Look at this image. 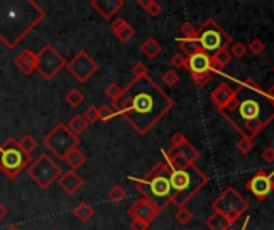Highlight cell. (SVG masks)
<instances>
[{
  "label": "cell",
  "instance_id": "816d5d0a",
  "mask_svg": "<svg viewBox=\"0 0 274 230\" xmlns=\"http://www.w3.org/2000/svg\"><path fill=\"white\" fill-rule=\"evenodd\" d=\"M273 70H274V68H273Z\"/></svg>",
  "mask_w": 274,
  "mask_h": 230
},
{
  "label": "cell",
  "instance_id": "ba28073f",
  "mask_svg": "<svg viewBox=\"0 0 274 230\" xmlns=\"http://www.w3.org/2000/svg\"><path fill=\"white\" fill-rule=\"evenodd\" d=\"M79 144H81V138L76 136L66 123H58L44 138V146L59 160H64L69 150L79 147Z\"/></svg>",
  "mask_w": 274,
  "mask_h": 230
},
{
  "label": "cell",
  "instance_id": "c3c4849f",
  "mask_svg": "<svg viewBox=\"0 0 274 230\" xmlns=\"http://www.w3.org/2000/svg\"><path fill=\"white\" fill-rule=\"evenodd\" d=\"M266 94L270 96V99H271V101L274 102V85H271V88L268 90V92H266Z\"/></svg>",
  "mask_w": 274,
  "mask_h": 230
},
{
  "label": "cell",
  "instance_id": "9c48e42d",
  "mask_svg": "<svg viewBox=\"0 0 274 230\" xmlns=\"http://www.w3.org/2000/svg\"><path fill=\"white\" fill-rule=\"evenodd\" d=\"M212 208L223 214L231 224H234L248 209V203L234 187H226L212 203Z\"/></svg>",
  "mask_w": 274,
  "mask_h": 230
},
{
  "label": "cell",
  "instance_id": "30bf717a",
  "mask_svg": "<svg viewBox=\"0 0 274 230\" xmlns=\"http://www.w3.org/2000/svg\"><path fill=\"white\" fill-rule=\"evenodd\" d=\"M26 171L27 176L44 190H47L63 174L59 165L48 154L39 155V159L30 163Z\"/></svg>",
  "mask_w": 274,
  "mask_h": 230
},
{
  "label": "cell",
  "instance_id": "1f68e13d",
  "mask_svg": "<svg viewBox=\"0 0 274 230\" xmlns=\"http://www.w3.org/2000/svg\"><path fill=\"white\" fill-rule=\"evenodd\" d=\"M108 197H109V200H111V202L120 203V202H124V200L127 198V192H125L124 187L117 184V185L111 187V190L108 192Z\"/></svg>",
  "mask_w": 274,
  "mask_h": 230
},
{
  "label": "cell",
  "instance_id": "7bdbcfd3",
  "mask_svg": "<svg viewBox=\"0 0 274 230\" xmlns=\"http://www.w3.org/2000/svg\"><path fill=\"white\" fill-rule=\"evenodd\" d=\"M170 64H172L175 69L185 68V66H186V56L183 53H176V54H173L172 58H170Z\"/></svg>",
  "mask_w": 274,
  "mask_h": 230
},
{
  "label": "cell",
  "instance_id": "3957f363",
  "mask_svg": "<svg viewBox=\"0 0 274 230\" xmlns=\"http://www.w3.org/2000/svg\"><path fill=\"white\" fill-rule=\"evenodd\" d=\"M45 16L34 0H0V42L10 50L18 46Z\"/></svg>",
  "mask_w": 274,
  "mask_h": 230
},
{
  "label": "cell",
  "instance_id": "681fc988",
  "mask_svg": "<svg viewBox=\"0 0 274 230\" xmlns=\"http://www.w3.org/2000/svg\"><path fill=\"white\" fill-rule=\"evenodd\" d=\"M5 230H20V227H18V226H8Z\"/></svg>",
  "mask_w": 274,
  "mask_h": 230
},
{
  "label": "cell",
  "instance_id": "6da1fadb",
  "mask_svg": "<svg viewBox=\"0 0 274 230\" xmlns=\"http://www.w3.org/2000/svg\"><path fill=\"white\" fill-rule=\"evenodd\" d=\"M175 101L152 78L141 77L124 88V93L111 102L117 115H122L138 135H148L154 126L172 111Z\"/></svg>",
  "mask_w": 274,
  "mask_h": 230
},
{
  "label": "cell",
  "instance_id": "ee69618b",
  "mask_svg": "<svg viewBox=\"0 0 274 230\" xmlns=\"http://www.w3.org/2000/svg\"><path fill=\"white\" fill-rule=\"evenodd\" d=\"M185 141H188L186 136L183 135V133L178 131V133H175V135H173L172 138H170V146H172L173 149H176L178 146H181V144L185 142Z\"/></svg>",
  "mask_w": 274,
  "mask_h": 230
},
{
  "label": "cell",
  "instance_id": "e0dca14e",
  "mask_svg": "<svg viewBox=\"0 0 274 230\" xmlns=\"http://www.w3.org/2000/svg\"><path fill=\"white\" fill-rule=\"evenodd\" d=\"M58 184H59L61 189L68 193V195H74V193H77L79 190L82 189L83 179H82V176L77 171H74V169H69V171H66V173L61 174L59 179H58Z\"/></svg>",
  "mask_w": 274,
  "mask_h": 230
},
{
  "label": "cell",
  "instance_id": "f35d334b",
  "mask_svg": "<svg viewBox=\"0 0 274 230\" xmlns=\"http://www.w3.org/2000/svg\"><path fill=\"white\" fill-rule=\"evenodd\" d=\"M253 149V139L250 138H241L239 141H237V150H239L241 154H250V150Z\"/></svg>",
  "mask_w": 274,
  "mask_h": 230
},
{
  "label": "cell",
  "instance_id": "8fae6325",
  "mask_svg": "<svg viewBox=\"0 0 274 230\" xmlns=\"http://www.w3.org/2000/svg\"><path fill=\"white\" fill-rule=\"evenodd\" d=\"M68 66V59L61 54L52 44H45L37 53V70L45 80L55 78L59 70H63Z\"/></svg>",
  "mask_w": 274,
  "mask_h": 230
},
{
  "label": "cell",
  "instance_id": "8992f818",
  "mask_svg": "<svg viewBox=\"0 0 274 230\" xmlns=\"http://www.w3.org/2000/svg\"><path fill=\"white\" fill-rule=\"evenodd\" d=\"M32 163V157L20 147L15 138H8L0 144V173L7 179H15L18 174Z\"/></svg>",
  "mask_w": 274,
  "mask_h": 230
},
{
  "label": "cell",
  "instance_id": "f1b7e54d",
  "mask_svg": "<svg viewBox=\"0 0 274 230\" xmlns=\"http://www.w3.org/2000/svg\"><path fill=\"white\" fill-rule=\"evenodd\" d=\"M137 3H138V7H141L146 13L152 18H157L162 13L161 3H157L156 0H137Z\"/></svg>",
  "mask_w": 274,
  "mask_h": 230
},
{
  "label": "cell",
  "instance_id": "e575fe53",
  "mask_svg": "<svg viewBox=\"0 0 274 230\" xmlns=\"http://www.w3.org/2000/svg\"><path fill=\"white\" fill-rule=\"evenodd\" d=\"M162 82H164V85H165V87L173 88L175 85L180 83V75H178V72H176L175 69L167 70L165 74L162 75Z\"/></svg>",
  "mask_w": 274,
  "mask_h": 230
},
{
  "label": "cell",
  "instance_id": "5bb4252c",
  "mask_svg": "<svg viewBox=\"0 0 274 230\" xmlns=\"http://www.w3.org/2000/svg\"><path fill=\"white\" fill-rule=\"evenodd\" d=\"M246 187H247V190L252 192V195L255 198L263 202L271 192H274V171L266 173L265 169H258V171L247 181Z\"/></svg>",
  "mask_w": 274,
  "mask_h": 230
},
{
  "label": "cell",
  "instance_id": "bcb514c9",
  "mask_svg": "<svg viewBox=\"0 0 274 230\" xmlns=\"http://www.w3.org/2000/svg\"><path fill=\"white\" fill-rule=\"evenodd\" d=\"M149 224H146L143 221H138V219H132L130 222V229L132 230H148Z\"/></svg>",
  "mask_w": 274,
  "mask_h": 230
},
{
  "label": "cell",
  "instance_id": "cb8c5ba5",
  "mask_svg": "<svg viewBox=\"0 0 274 230\" xmlns=\"http://www.w3.org/2000/svg\"><path fill=\"white\" fill-rule=\"evenodd\" d=\"M64 161L71 166V169H74L76 171V169L83 166V163L87 161V157H85V154L82 152V150H79V147H76V149L69 150L68 155L64 157Z\"/></svg>",
  "mask_w": 274,
  "mask_h": 230
},
{
  "label": "cell",
  "instance_id": "4fadbf2b",
  "mask_svg": "<svg viewBox=\"0 0 274 230\" xmlns=\"http://www.w3.org/2000/svg\"><path fill=\"white\" fill-rule=\"evenodd\" d=\"M66 69L69 70V74L74 77L77 82L85 83L91 75L95 74V72H98L100 66L87 51L81 50L74 58L71 59V61H68Z\"/></svg>",
  "mask_w": 274,
  "mask_h": 230
},
{
  "label": "cell",
  "instance_id": "7c38bea8",
  "mask_svg": "<svg viewBox=\"0 0 274 230\" xmlns=\"http://www.w3.org/2000/svg\"><path fill=\"white\" fill-rule=\"evenodd\" d=\"M188 72L191 74L194 83L197 87H205L212 80V56L199 50L196 53L186 56V66Z\"/></svg>",
  "mask_w": 274,
  "mask_h": 230
},
{
  "label": "cell",
  "instance_id": "b9f144b4",
  "mask_svg": "<svg viewBox=\"0 0 274 230\" xmlns=\"http://www.w3.org/2000/svg\"><path fill=\"white\" fill-rule=\"evenodd\" d=\"M132 75L133 78H141V77H148V68L143 63H137L132 68Z\"/></svg>",
  "mask_w": 274,
  "mask_h": 230
},
{
  "label": "cell",
  "instance_id": "7a4b0ae2",
  "mask_svg": "<svg viewBox=\"0 0 274 230\" xmlns=\"http://www.w3.org/2000/svg\"><path fill=\"white\" fill-rule=\"evenodd\" d=\"M220 114L242 138L255 139L274 120V102L253 78H246Z\"/></svg>",
  "mask_w": 274,
  "mask_h": 230
},
{
  "label": "cell",
  "instance_id": "9a60e30c",
  "mask_svg": "<svg viewBox=\"0 0 274 230\" xmlns=\"http://www.w3.org/2000/svg\"><path fill=\"white\" fill-rule=\"evenodd\" d=\"M127 213H129V216L132 217V219L143 221V222L149 224L151 226V222L156 221V217L161 214V211L157 209V207L154 203H151L149 200H146V198L141 197L132 205Z\"/></svg>",
  "mask_w": 274,
  "mask_h": 230
},
{
  "label": "cell",
  "instance_id": "74e56055",
  "mask_svg": "<svg viewBox=\"0 0 274 230\" xmlns=\"http://www.w3.org/2000/svg\"><path fill=\"white\" fill-rule=\"evenodd\" d=\"M82 115H83V118L88 122V125H93L96 122H100V109L96 106H90Z\"/></svg>",
  "mask_w": 274,
  "mask_h": 230
},
{
  "label": "cell",
  "instance_id": "d6986e66",
  "mask_svg": "<svg viewBox=\"0 0 274 230\" xmlns=\"http://www.w3.org/2000/svg\"><path fill=\"white\" fill-rule=\"evenodd\" d=\"M233 96H234V88H231L228 83L223 82L220 85H217V88L210 93V101L213 102V106L218 109V112H220L231 101Z\"/></svg>",
  "mask_w": 274,
  "mask_h": 230
},
{
  "label": "cell",
  "instance_id": "7402d4cb",
  "mask_svg": "<svg viewBox=\"0 0 274 230\" xmlns=\"http://www.w3.org/2000/svg\"><path fill=\"white\" fill-rule=\"evenodd\" d=\"M139 51H141L148 59H154V58H157L161 54L162 45L154 37H149V39H146L141 44V46H139Z\"/></svg>",
  "mask_w": 274,
  "mask_h": 230
},
{
  "label": "cell",
  "instance_id": "603a6c76",
  "mask_svg": "<svg viewBox=\"0 0 274 230\" xmlns=\"http://www.w3.org/2000/svg\"><path fill=\"white\" fill-rule=\"evenodd\" d=\"M205 224L210 230H229L231 226H233L226 217H224L223 214H220V213H217V211H213V213L207 217Z\"/></svg>",
  "mask_w": 274,
  "mask_h": 230
},
{
  "label": "cell",
  "instance_id": "f6af8a7d",
  "mask_svg": "<svg viewBox=\"0 0 274 230\" xmlns=\"http://www.w3.org/2000/svg\"><path fill=\"white\" fill-rule=\"evenodd\" d=\"M261 159L266 163H273L274 161V147L273 146H268L263 149V152H261Z\"/></svg>",
  "mask_w": 274,
  "mask_h": 230
},
{
  "label": "cell",
  "instance_id": "2e32d148",
  "mask_svg": "<svg viewBox=\"0 0 274 230\" xmlns=\"http://www.w3.org/2000/svg\"><path fill=\"white\" fill-rule=\"evenodd\" d=\"M90 7L105 20H112V16L124 7V0H91Z\"/></svg>",
  "mask_w": 274,
  "mask_h": 230
},
{
  "label": "cell",
  "instance_id": "5b68a950",
  "mask_svg": "<svg viewBox=\"0 0 274 230\" xmlns=\"http://www.w3.org/2000/svg\"><path fill=\"white\" fill-rule=\"evenodd\" d=\"M209 183L207 174L196 165H190L183 169H170V185L173 192V205L176 208L186 207V203Z\"/></svg>",
  "mask_w": 274,
  "mask_h": 230
},
{
  "label": "cell",
  "instance_id": "7dc6e473",
  "mask_svg": "<svg viewBox=\"0 0 274 230\" xmlns=\"http://www.w3.org/2000/svg\"><path fill=\"white\" fill-rule=\"evenodd\" d=\"M7 214H8V209H7V207H5V205L0 202V222H2L5 217H7Z\"/></svg>",
  "mask_w": 274,
  "mask_h": 230
},
{
  "label": "cell",
  "instance_id": "277c9868",
  "mask_svg": "<svg viewBox=\"0 0 274 230\" xmlns=\"http://www.w3.org/2000/svg\"><path fill=\"white\" fill-rule=\"evenodd\" d=\"M129 179L141 193V197L154 203L159 211H164L168 205H172L173 192L170 185V166L165 161L156 163V166L143 178L129 176Z\"/></svg>",
  "mask_w": 274,
  "mask_h": 230
},
{
  "label": "cell",
  "instance_id": "4316f807",
  "mask_svg": "<svg viewBox=\"0 0 274 230\" xmlns=\"http://www.w3.org/2000/svg\"><path fill=\"white\" fill-rule=\"evenodd\" d=\"M66 125H68V128L74 133L76 136L83 135L88 128V122L83 118V115H74V117H72Z\"/></svg>",
  "mask_w": 274,
  "mask_h": 230
},
{
  "label": "cell",
  "instance_id": "836d02e7",
  "mask_svg": "<svg viewBox=\"0 0 274 230\" xmlns=\"http://www.w3.org/2000/svg\"><path fill=\"white\" fill-rule=\"evenodd\" d=\"M192 217H194L192 211H191V209H188L186 207H181V208L176 209L175 219L178 221V222L181 224V226H186V224H190V222L192 221Z\"/></svg>",
  "mask_w": 274,
  "mask_h": 230
},
{
  "label": "cell",
  "instance_id": "ac0fdd59",
  "mask_svg": "<svg viewBox=\"0 0 274 230\" xmlns=\"http://www.w3.org/2000/svg\"><path fill=\"white\" fill-rule=\"evenodd\" d=\"M15 66L23 72L24 75L34 74L35 69H37V53H34L32 50L26 48V50L21 51L15 58Z\"/></svg>",
  "mask_w": 274,
  "mask_h": 230
},
{
  "label": "cell",
  "instance_id": "484cf974",
  "mask_svg": "<svg viewBox=\"0 0 274 230\" xmlns=\"http://www.w3.org/2000/svg\"><path fill=\"white\" fill-rule=\"evenodd\" d=\"M93 214H95V208L87 202L79 203L74 208V216L77 217V221H81V222H88L91 217H93Z\"/></svg>",
  "mask_w": 274,
  "mask_h": 230
},
{
  "label": "cell",
  "instance_id": "44dd1931",
  "mask_svg": "<svg viewBox=\"0 0 274 230\" xmlns=\"http://www.w3.org/2000/svg\"><path fill=\"white\" fill-rule=\"evenodd\" d=\"M231 59H233V56H231L229 48H223V50L213 54L212 56V74H221L223 69L231 63Z\"/></svg>",
  "mask_w": 274,
  "mask_h": 230
},
{
  "label": "cell",
  "instance_id": "d4e9b609",
  "mask_svg": "<svg viewBox=\"0 0 274 230\" xmlns=\"http://www.w3.org/2000/svg\"><path fill=\"white\" fill-rule=\"evenodd\" d=\"M176 150H178V154L185 157V159L190 161L191 165H194V163H196V160L199 159V155H200L199 150L194 147L190 141H185V142L181 144V146L176 147Z\"/></svg>",
  "mask_w": 274,
  "mask_h": 230
},
{
  "label": "cell",
  "instance_id": "d590c367",
  "mask_svg": "<svg viewBox=\"0 0 274 230\" xmlns=\"http://www.w3.org/2000/svg\"><path fill=\"white\" fill-rule=\"evenodd\" d=\"M180 34L183 39H196L197 37V27L192 23H183L180 27Z\"/></svg>",
  "mask_w": 274,
  "mask_h": 230
},
{
  "label": "cell",
  "instance_id": "60d3db41",
  "mask_svg": "<svg viewBox=\"0 0 274 230\" xmlns=\"http://www.w3.org/2000/svg\"><path fill=\"white\" fill-rule=\"evenodd\" d=\"M247 48H248V51H250L252 54H255V56H258V54H261L265 51V44L263 42H261L260 39H253L250 44L247 45Z\"/></svg>",
  "mask_w": 274,
  "mask_h": 230
},
{
  "label": "cell",
  "instance_id": "ab89813d",
  "mask_svg": "<svg viewBox=\"0 0 274 230\" xmlns=\"http://www.w3.org/2000/svg\"><path fill=\"white\" fill-rule=\"evenodd\" d=\"M98 109H100V120H101V122H105V123L109 122V120H112L115 115H117L114 109L109 104H105V106H101Z\"/></svg>",
  "mask_w": 274,
  "mask_h": 230
},
{
  "label": "cell",
  "instance_id": "ffe728a7",
  "mask_svg": "<svg viewBox=\"0 0 274 230\" xmlns=\"http://www.w3.org/2000/svg\"><path fill=\"white\" fill-rule=\"evenodd\" d=\"M111 31L115 37L119 39V42L122 44H127V42H130L133 37H135V27L132 26L130 23H127L125 20H122V18H115V21L111 23Z\"/></svg>",
  "mask_w": 274,
  "mask_h": 230
},
{
  "label": "cell",
  "instance_id": "d6a6232c",
  "mask_svg": "<svg viewBox=\"0 0 274 230\" xmlns=\"http://www.w3.org/2000/svg\"><path fill=\"white\" fill-rule=\"evenodd\" d=\"M105 93H106L108 98L114 102V101H117V99L120 98V96H122V93H124V88H122L120 85H117L115 82H111V83H109L108 87H106Z\"/></svg>",
  "mask_w": 274,
  "mask_h": 230
},
{
  "label": "cell",
  "instance_id": "f546056e",
  "mask_svg": "<svg viewBox=\"0 0 274 230\" xmlns=\"http://www.w3.org/2000/svg\"><path fill=\"white\" fill-rule=\"evenodd\" d=\"M83 99H85L83 93L81 92V90H77V88H72V90H69V92L64 94V101L68 102L71 107H79L83 102Z\"/></svg>",
  "mask_w": 274,
  "mask_h": 230
},
{
  "label": "cell",
  "instance_id": "52a82bcc",
  "mask_svg": "<svg viewBox=\"0 0 274 230\" xmlns=\"http://www.w3.org/2000/svg\"><path fill=\"white\" fill-rule=\"evenodd\" d=\"M197 44L204 53L213 56V54L223 50V48H228L233 44V39H231V35L228 32H224L223 29L218 26V23L215 20L209 18V20L197 29Z\"/></svg>",
  "mask_w": 274,
  "mask_h": 230
},
{
  "label": "cell",
  "instance_id": "f907efd6",
  "mask_svg": "<svg viewBox=\"0 0 274 230\" xmlns=\"http://www.w3.org/2000/svg\"><path fill=\"white\" fill-rule=\"evenodd\" d=\"M247 224H248V219H247L246 222H244V226H242V229H241V230H246V227H247Z\"/></svg>",
  "mask_w": 274,
  "mask_h": 230
},
{
  "label": "cell",
  "instance_id": "8d00e7d4",
  "mask_svg": "<svg viewBox=\"0 0 274 230\" xmlns=\"http://www.w3.org/2000/svg\"><path fill=\"white\" fill-rule=\"evenodd\" d=\"M229 51H231V56L233 58L241 59L248 53V48H247V45H244L242 42H236V44H231Z\"/></svg>",
  "mask_w": 274,
  "mask_h": 230
},
{
  "label": "cell",
  "instance_id": "4dcf8cb0",
  "mask_svg": "<svg viewBox=\"0 0 274 230\" xmlns=\"http://www.w3.org/2000/svg\"><path fill=\"white\" fill-rule=\"evenodd\" d=\"M18 144H20V147L24 150V152L26 154H32L35 149H37V141H35V139L30 136V135H24L20 141H18Z\"/></svg>",
  "mask_w": 274,
  "mask_h": 230
},
{
  "label": "cell",
  "instance_id": "83f0119b",
  "mask_svg": "<svg viewBox=\"0 0 274 230\" xmlns=\"http://www.w3.org/2000/svg\"><path fill=\"white\" fill-rule=\"evenodd\" d=\"M176 44L180 45V50L185 56H190V54L200 50L197 44V37L196 39H176Z\"/></svg>",
  "mask_w": 274,
  "mask_h": 230
}]
</instances>
